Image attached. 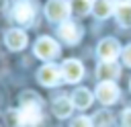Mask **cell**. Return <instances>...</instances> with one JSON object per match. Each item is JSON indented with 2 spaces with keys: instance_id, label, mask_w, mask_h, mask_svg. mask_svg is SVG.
Listing matches in <instances>:
<instances>
[{
  "instance_id": "6da1fadb",
  "label": "cell",
  "mask_w": 131,
  "mask_h": 127,
  "mask_svg": "<svg viewBox=\"0 0 131 127\" xmlns=\"http://www.w3.org/2000/svg\"><path fill=\"white\" fill-rule=\"evenodd\" d=\"M23 104L16 111L18 113V127H35L41 123L43 119V109H41V100L37 98V94L27 92L20 96Z\"/></svg>"
},
{
  "instance_id": "9a60e30c",
  "label": "cell",
  "mask_w": 131,
  "mask_h": 127,
  "mask_svg": "<svg viewBox=\"0 0 131 127\" xmlns=\"http://www.w3.org/2000/svg\"><path fill=\"white\" fill-rule=\"evenodd\" d=\"M115 14H117V20L121 27H131V2L119 4L115 8Z\"/></svg>"
},
{
  "instance_id": "2e32d148",
  "label": "cell",
  "mask_w": 131,
  "mask_h": 127,
  "mask_svg": "<svg viewBox=\"0 0 131 127\" xmlns=\"http://www.w3.org/2000/svg\"><path fill=\"white\" fill-rule=\"evenodd\" d=\"M70 6H72V10H74L76 14H80V16H84L86 12L92 10V2H90V0H70Z\"/></svg>"
},
{
  "instance_id": "e0dca14e",
  "label": "cell",
  "mask_w": 131,
  "mask_h": 127,
  "mask_svg": "<svg viewBox=\"0 0 131 127\" xmlns=\"http://www.w3.org/2000/svg\"><path fill=\"white\" fill-rule=\"evenodd\" d=\"M92 123H94V127H111L113 125V115L106 113V111H100V113L94 115Z\"/></svg>"
},
{
  "instance_id": "ba28073f",
  "label": "cell",
  "mask_w": 131,
  "mask_h": 127,
  "mask_svg": "<svg viewBox=\"0 0 131 127\" xmlns=\"http://www.w3.org/2000/svg\"><path fill=\"white\" fill-rule=\"evenodd\" d=\"M59 78H61V70L57 66H53V64H47L37 72V80L43 86H55L59 82Z\"/></svg>"
},
{
  "instance_id": "44dd1931",
  "label": "cell",
  "mask_w": 131,
  "mask_h": 127,
  "mask_svg": "<svg viewBox=\"0 0 131 127\" xmlns=\"http://www.w3.org/2000/svg\"><path fill=\"white\" fill-rule=\"evenodd\" d=\"M119 4H127V2H131V0H117Z\"/></svg>"
},
{
  "instance_id": "7c38bea8",
  "label": "cell",
  "mask_w": 131,
  "mask_h": 127,
  "mask_svg": "<svg viewBox=\"0 0 131 127\" xmlns=\"http://www.w3.org/2000/svg\"><path fill=\"white\" fill-rule=\"evenodd\" d=\"M92 98L94 96H92V92L88 88H76L74 94H72V102H74L76 109H88L92 104Z\"/></svg>"
},
{
  "instance_id": "8fae6325",
  "label": "cell",
  "mask_w": 131,
  "mask_h": 127,
  "mask_svg": "<svg viewBox=\"0 0 131 127\" xmlns=\"http://www.w3.org/2000/svg\"><path fill=\"white\" fill-rule=\"evenodd\" d=\"M80 35H82V31L78 29V25H74V23H70V20H63V23L59 25V37H61L63 41L72 43V45L80 41Z\"/></svg>"
},
{
  "instance_id": "ffe728a7",
  "label": "cell",
  "mask_w": 131,
  "mask_h": 127,
  "mask_svg": "<svg viewBox=\"0 0 131 127\" xmlns=\"http://www.w3.org/2000/svg\"><path fill=\"white\" fill-rule=\"evenodd\" d=\"M121 123H123V127H131V109H125V111H123Z\"/></svg>"
},
{
  "instance_id": "d6986e66",
  "label": "cell",
  "mask_w": 131,
  "mask_h": 127,
  "mask_svg": "<svg viewBox=\"0 0 131 127\" xmlns=\"http://www.w3.org/2000/svg\"><path fill=\"white\" fill-rule=\"evenodd\" d=\"M121 55H123V64L131 68V43H129V45H127V47L121 51Z\"/></svg>"
},
{
  "instance_id": "52a82bcc",
  "label": "cell",
  "mask_w": 131,
  "mask_h": 127,
  "mask_svg": "<svg viewBox=\"0 0 131 127\" xmlns=\"http://www.w3.org/2000/svg\"><path fill=\"white\" fill-rule=\"evenodd\" d=\"M96 98H98L102 104H113V102H117V98H119V88H117V84L111 82V80L100 82L98 88H96Z\"/></svg>"
},
{
  "instance_id": "7a4b0ae2",
  "label": "cell",
  "mask_w": 131,
  "mask_h": 127,
  "mask_svg": "<svg viewBox=\"0 0 131 127\" xmlns=\"http://www.w3.org/2000/svg\"><path fill=\"white\" fill-rule=\"evenodd\" d=\"M70 12H72V6H70L68 0H49V2L45 4V14H47V18L53 20V23H63V20H68Z\"/></svg>"
},
{
  "instance_id": "8992f818",
  "label": "cell",
  "mask_w": 131,
  "mask_h": 127,
  "mask_svg": "<svg viewBox=\"0 0 131 127\" xmlns=\"http://www.w3.org/2000/svg\"><path fill=\"white\" fill-rule=\"evenodd\" d=\"M59 70H61V78L66 82H72V84L74 82H80L82 76H84V68H82V64L78 59H66Z\"/></svg>"
},
{
  "instance_id": "9c48e42d",
  "label": "cell",
  "mask_w": 131,
  "mask_h": 127,
  "mask_svg": "<svg viewBox=\"0 0 131 127\" xmlns=\"http://www.w3.org/2000/svg\"><path fill=\"white\" fill-rule=\"evenodd\" d=\"M4 43H6L8 49L20 51V49L27 47V35H25V31H20V29H10V31H6V35H4Z\"/></svg>"
},
{
  "instance_id": "3957f363",
  "label": "cell",
  "mask_w": 131,
  "mask_h": 127,
  "mask_svg": "<svg viewBox=\"0 0 131 127\" xmlns=\"http://www.w3.org/2000/svg\"><path fill=\"white\" fill-rule=\"evenodd\" d=\"M35 12L37 10H35L33 0H14V4H12V16L20 25H31L35 18Z\"/></svg>"
},
{
  "instance_id": "5bb4252c",
  "label": "cell",
  "mask_w": 131,
  "mask_h": 127,
  "mask_svg": "<svg viewBox=\"0 0 131 127\" xmlns=\"http://www.w3.org/2000/svg\"><path fill=\"white\" fill-rule=\"evenodd\" d=\"M113 2L111 0H92V14L96 18H106L113 14Z\"/></svg>"
},
{
  "instance_id": "5b68a950",
  "label": "cell",
  "mask_w": 131,
  "mask_h": 127,
  "mask_svg": "<svg viewBox=\"0 0 131 127\" xmlns=\"http://www.w3.org/2000/svg\"><path fill=\"white\" fill-rule=\"evenodd\" d=\"M121 51L123 49H121V45H119L117 39H102L98 43V47H96V53H98V57L102 61H115Z\"/></svg>"
},
{
  "instance_id": "ac0fdd59",
  "label": "cell",
  "mask_w": 131,
  "mask_h": 127,
  "mask_svg": "<svg viewBox=\"0 0 131 127\" xmlns=\"http://www.w3.org/2000/svg\"><path fill=\"white\" fill-rule=\"evenodd\" d=\"M70 127H94V123L88 117H78V119H74V123Z\"/></svg>"
},
{
  "instance_id": "277c9868",
  "label": "cell",
  "mask_w": 131,
  "mask_h": 127,
  "mask_svg": "<svg viewBox=\"0 0 131 127\" xmlns=\"http://www.w3.org/2000/svg\"><path fill=\"white\" fill-rule=\"evenodd\" d=\"M35 55L41 59H53L55 55H59V45L51 37H41L35 43Z\"/></svg>"
},
{
  "instance_id": "4fadbf2b",
  "label": "cell",
  "mask_w": 131,
  "mask_h": 127,
  "mask_svg": "<svg viewBox=\"0 0 131 127\" xmlns=\"http://www.w3.org/2000/svg\"><path fill=\"white\" fill-rule=\"evenodd\" d=\"M72 111H74V102H72V98L61 96V98H57V100L53 102V113H55L59 119L70 117V115H72Z\"/></svg>"
},
{
  "instance_id": "30bf717a",
  "label": "cell",
  "mask_w": 131,
  "mask_h": 127,
  "mask_svg": "<svg viewBox=\"0 0 131 127\" xmlns=\"http://www.w3.org/2000/svg\"><path fill=\"white\" fill-rule=\"evenodd\" d=\"M119 74H121V68L115 64V61H102L98 68H96V76H98V80L100 82H106V80H115V78H119Z\"/></svg>"
}]
</instances>
